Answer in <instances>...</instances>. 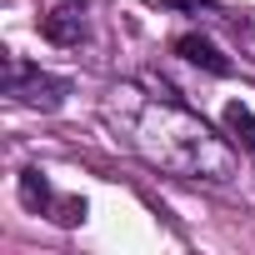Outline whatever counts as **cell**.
I'll use <instances>...</instances> for the list:
<instances>
[{
    "instance_id": "1",
    "label": "cell",
    "mask_w": 255,
    "mask_h": 255,
    "mask_svg": "<svg viewBox=\"0 0 255 255\" xmlns=\"http://www.w3.org/2000/svg\"><path fill=\"white\" fill-rule=\"evenodd\" d=\"M130 140L150 165H160L170 175H185V180H230L235 175L230 145L220 135H210L205 120L180 105H155V100L140 105Z\"/></svg>"
},
{
    "instance_id": "2",
    "label": "cell",
    "mask_w": 255,
    "mask_h": 255,
    "mask_svg": "<svg viewBox=\"0 0 255 255\" xmlns=\"http://www.w3.org/2000/svg\"><path fill=\"white\" fill-rule=\"evenodd\" d=\"M5 95L30 105V110H60L65 95H70V80L65 75H50L20 55H5Z\"/></svg>"
},
{
    "instance_id": "3",
    "label": "cell",
    "mask_w": 255,
    "mask_h": 255,
    "mask_svg": "<svg viewBox=\"0 0 255 255\" xmlns=\"http://www.w3.org/2000/svg\"><path fill=\"white\" fill-rule=\"evenodd\" d=\"M40 35L60 50H75L85 35H90V10L85 0H55V5L40 15Z\"/></svg>"
},
{
    "instance_id": "4",
    "label": "cell",
    "mask_w": 255,
    "mask_h": 255,
    "mask_svg": "<svg viewBox=\"0 0 255 255\" xmlns=\"http://www.w3.org/2000/svg\"><path fill=\"white\" fill-rule=\"evenodd\" d=\"M175 55L200 65L205 75H230V55H220V45L205 40V35H175Z\"/></svg>"
},
{
    "instance_id": "5",
    "label": "cell",
    "mask_w": 255,
    "mask_h": 255,
    "mask_svg": "<svg viewBox=\"0 0 255 255\" xmlns=\"http://www.w3.org/2000/svg\"><path fill=\"white\" fill-rule=\"evenodd\" d=\"M220 120H225L230 140H235L240 150H250V155H255V110H250V105H240V100H230Z\"/></svg>"
},
{
    "instance_id": "6",
    "label": "cell",
    "mask_w": 255,
    "mask_h": 255,
    "mask_svg": "<svg viewBox=\"0 0 255 255\" xmlns=\"http://www.w3.org/2000/svg\"><path fill=\"white\" fill-rule=\"evenodd\" d=\"M20 200H25L30 210L50 215V200H55V190H50V180H45L40 170H20Z\"/></svg>"
},
{
    "instance_id": "7",
    "label": "cell",
    "mask_w": 255,
    "mask_h": 255,
    "mask_svg": "<svg viewBox=\"0 0 255 255\" xmlns=\"http://www.w3.org/2000/svg\"><path fill=\"white\" fill-rule=\"evenodd\" d=\"M85 210H90V205H85L80 195H55V200H50V220L65 225V230H75V225L85 220Z\"/></svg>"
},
{
    "instance_id": "8",
    "label": "cell",
    "mask_w": 255,
    "mask_h": 255,
    "mask_svg": "<svg viewBox=\"0 0 255 255\" xmlns=\"http://www.w3.org/2000/svg\"><path fill=\"white\" fill-rule=\"evenodd\" d=\"M165 5H180V10H195V5H200V0H165Z\"/></svg>"
}]
</instances>
